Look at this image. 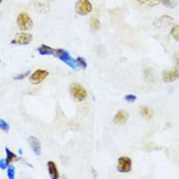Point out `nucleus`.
I'll list each match as a JSON object with an SVG mask.
<instances>
[{"label": "nucleus", "instance_id": "nucleus-3", "mask_svg": "<svg viewBox=\"0 0 179 179\" xmlns=\"http://www.w3.org/2000/svg\"><path fill=\"white\" fill-rule=\"evenodd\" d=\"M70 92L74 98L77 99L79 101H81L84 99H85L86 95H87L86 89L82 86L78 84H71Z\"/></svg>", "mask_w": 179, "mask_h": 179}, {"label": "nucleus", "instance_id": "nucleus-4", "mask_svg": "<svg viewBox=\"0 0 179 179\" xmlns=\"http://www.w3.org/2000/svg\"><path fill=\"white\" fill-rule=\"evenodd\" d=\"M92 11V4L89 0H78L76 4V11L78 14L86 15Z\"/></svg>", "mask_w": 179, "mask_h": 179}, {"label": "nucleus", "instance_id": "nucleus-2", "mask_svg": "<svg viewBox=\"0 0 179 179\" xmlns=\"http://www.w3.org/2000/svg\"><path fill=\"white\" fill-rule=\"evenodd\" d=\"M18 25L22 30H28L33 28V22L27 13L22 12L18 15L17 18Z\"/></svg>", "mask_w": 179, "mask_h": 179}, {"label": "nucleus", "instance_id": "nucleus-23", "mask_svg": "<svg viewBox=\"0 0 179 179\" xmlns=\"http://www.w3.org/2000/svg\"><path fill=\"white\" fill-rule=\"evenodd\" d=\"M29 74H30V71H28L27 72H25L24 74H20V75H18L17 76H15V77H14V80H23V79H24L27 77Z\"/></svg>", "mask_w": 179, "mask_h": 179}, {"label": "nucleus", "instance_id": "nucleus-27", "mask_svg": "<svg viewBox=\"0 0 179 179\" xmlns=\"http://www.w3.org/2000/svg\"><path fill=\"white\" fill-rule=\"evenodd\" d=\"M2 1H3V0H0V4H2Z\"/></svg>", "mask_w": 179, "mask_h": 179}, {"label": "nucleus", "instance_id": "nucleus-26", "mask_svg": "<svg viewBox=\"0 0 179 179\" xmlns=\"http://www.w3.org/2000/svg\"><path fill=\"white\" fill-rule=\"evenodd\" d=\"M18 153H19L20 155H22V154H23V151H22V149H21V148H19V149H18Z\"/></svg>", "mask_w": 179, "mask_h": 179}, {"label": "nucleus", "instance_id": "nucleus-5", "mask_svg": "<svg viewBox=\"0 0 179 179\" xmlns=\"http://www.w3.org/2000/svg\"><path fill=\"white\" fill-rule=\"evenodd\" d=\"M33 39V36L31 34L26 33H17L15 35L14 40L11 41L12 44H18V45H26L30 44Z\"/></svg>", "mask_w": 179, "mask_h": 179}, {"label": "nucleus", "instance_id": "nucleus-14", "mask_svg": "<svg viewBox=\"0 0 179 179\" xmlns=\"http://www.w3.org/2000/svg\"><path fill=\"white\" fill-rule=\"evenodd\" d=\"M143 6L154 7L162 3V0H137Z\"/></svg>", "mask_w": 179, "mask_h": 179}, {"label": "nucleus", "instance_id": "nucleus-11", "mask_svg": "<svg viewBox=\"0 0 179 179\" xmlns=\"http://www.w3.org/2000/svg\"><path fill=\"white\" fill-rule=\"evenodd\" d=\"M48 169L49 173L51 177L54 179L59 178V172H58L57 167L56 166V164L53 161H49L48 162Z\"/></svg>", "mask_w": 179, "mask_h": 179}, {"label": "nucleus", "instance_id": "nucleus-9", "mask_svg": "<svg viewBox=\"0 0 179 179\" xmlns=\"http://www.w3.org/2000/svg\"><path fill=\"white\" fill-rule=\"evenodd\" d=\"M129 117L128 112L125 111V110H120L116 115L115 116L114 118V122L115 124H124L126 122Z\"/></svg>", "mask_w": 179, "mask_h": 179}, {"label": "nucleus", "instance_id": "nucleus-28", "mask_svg": "<svg viewBox=\"0 0 179 179\" xmlns=\"http://www.w3.org/2000/svg\"><path fill=\"white\" fill-rule=\"evenodd\" d=\"M0 61H1V60H0Z\"/></svg>", "mask_w": 179, "mask_h": 179}, {"label": "nucleus", "instance_id": "nucleus-12", "mask_svg": "<svg viewBox=\"0 0 179 179\" xmlns=\"http://www.w3.org/2000/svg\"><path fill=\"white\" fill-rule=\"evenodd\" d=\"M37 51L39 54L42 55V56H45V55H54L55 49L46 45V44H41L37 49Z\"/></svg>", "mask_w": 179, "mask_h": 179}, {"label": "nucleus", "instance_id": "nucleus-21", "mask_svg": "<svg viewBox=\"0 0 179 179\" xmlns=\"http://www.w3.org/2000/svg\"><path fill=\"white\" fill-rule=\"evenodd\" d=\"M172 34L176 41H178V37H179V30H178V25H176L173 28L172 30Z\"/></svg>", "mask_w": 179, "mask_h": 179}, {"label": "nucleus", "instance_id": "nucleus-19", "mask_svg": "<svg viewBox=\"0 0 179 179\" xmlns=\"http://www.w3.org/2000/svg\"><path fill=\"white\" fill-rule=\"evenodd\" d=\"M7 176L9 179L15 178V167L13 165H9L7 168Z\"/></svg>", "mask_w": 179, "mask_h": 179}, {"label": "nucleus", "instance_id": "nucleus-6", "mask_svg": "<svg viewBox=\"0 0 179 179\" xmlns=\"http://www.w3.org/2000/svg\"><path fill=\"white\" fill-rule=\"evenodd\" d=\"M49 75V72H47L46 70H37L35 72H33L32 74L30 80L31 81V83H33L34 84H38L42 82L45 78Z\"/></svg>", "mask_w": 179, "mask_h": 179}, {"label": "nucleus", "instance_id": "nucleus-10", "mask_svg": "<svg viewBox=\"0 0 179 179\" xmlns=\"http://www.w3.org/2000/svg\"><path fill=\"white\" fill-rule=\"evenodd\" d=\"M178 77V71L177 69H173L167 71L164 74V80L166 82H172L177 80Z\"/></svg>", "mask_w": 179, "mask_h": 179}, {"label": "nucleus", "instance_id": "nucleus-17", "mask_svg": "<svg viewBox=\"0 0 179 179\" xmlns=\"http://www.w3.org/2000/svg\"><path fill=\"white\" fill-rule=\"evenodd\" d=\"M100 26H101V23H100V21L96 18H92V19L91 20V27L94 30H98L100 28Z\"/></svg>", "mask_w": 179, "mask_h": 179}, {"label": "nucleus", "instance_id": "nucleus-24", "mask_svg": "<svg viewBox=\"0 0 179 179\" xmlns=\"http://www.w3.org/2000/svg\"><path fill=\"white\" fill-rule=\"evenodd\" d=\"M136 99V96H134L133 94H129L127 96H126L125 97V100L126 101L128 102H133L135 101V100Z\"/></svg>", "mask_w": 179, "mask_h": 179}, {"label": "nucleus", "instance_id": "nucleus-1", "mask_svg": "<svg viewBox=\"0 0 179 179\" xmlns=\"http://www.w3.org/2000/svg\"><path fill=\"white\" fill-rule=\"evenodd\" d=\"M54 56L57 57L61 61L65 63V64L69 65L72 69H76L77 68V65H76L75 60H74L72 57L70 56L69 53L65 51L64 49H55Z\"/></svg>", "mask_w": 179, "mask_h": 179}, {"label": "nucleus", "instance_id": "nucleus-22", "mask_svg": "<svg viewBox=\"0 0 179 179\" xmlns=\"http://www.w3.org/2000/svg\"><path fill=\"white\" fill-rule=\"evenodd\" d=\"M162 2L167 7H171V8L174 7V3H173L172 0H162Z\"/></svg>", "mask_w": 179, "mask_h": 179}, {"label": "nucleus", "instance_id": "nucleus-13", "mask_svg": "<svg viewBox=\"0 0 179 179\" xmlns=\"http://www.w3.org/2000/svg\"><path fill=\"white\" fill-rule=\"evenodd\" d=\"M5 151H6V155H7L6 162L8 166H9L11 162L17 161L18 160L17 155L15 153H14L12 151H11L9 148L6 147V148H5Z\"/></svg>", "mask_w": 179, "mask_h": 179}, {"label": "nucleus", "instance_id": "nucleus-20", "mask_svg": "<svg viewBox=\"0 0 179 179\" xmlns=\"http://www.w3.org/2000/svg\"><path fill=\"white\" fill-rule=\"evenodd\" d=\"M0 128L5 131H8L10 129V126L9 124V123L7 122L6 121L2 119H0Z\"/></svg>", "mask_w": 179, "mask_h": 179}, {"label": "nucleus", "instance_id": "nucleus-15", "mask_svg": "<svg viewBox=\"0 0 179 179\" xmlns=\"http://www.w3.org/2000/svg\"><path fill=\"white\" fill-rule=\"evenodd\" d=\"M140 112L145 118H147V119L151 118L152 116V110L148 107H142Z\"/></svg>", "mask_w": 179, "mask_h": 179}, {"label": "nucleus", "instance_id": "nucleus-7", "mask_svg": "<svg viewBox=\"0 0 179 179\" xmlns=\"http://www.w3.org/2000/svg\"><path fill=\"white\" fill-rule=\"evenodd\" d=\"M131 165H132V162L129 157H121L118 160L117 168L120 172L126 173L131 171Z\"/></svg>", "mask_w": 179, "mask_h": 179}, {"label": "nucleus", "instance_id": "nucleus-18", "mask_svg": "<svg viewBox=\"0 0 179 179\" xmlns=\"http://www.w3.org/2000/svg\"><path fill=\"white\" fill-rule=\"evenodd\" d=\"M75 63L77 68L80 67V68H83V69H85V68H86V65H86V60L81 57H78L77 59H75Z\"/></svg>", "mask_w": 179, "mask_h": 179}, {"label": "nucleus", "instance_id": "nucleus-8", "mask_svg": "<svg viewBox=\"0 0 179 179\" xmlns=\"http://www.w3.org/2000/svg\"><path fill=\"white\" fill-rule=\"evenodd\" d=\"M28 142L30 143L32 150L37 155L41 154V143L37 138L35 136H30L28 138Z\"/></svg>", "mask_w": 179, "mask_h": 179}, {"label": "nucleus", "instance_id": "nucleus-16", "mask_svg": "<svg viewBox=\"0 0 179 179\" xmlns=\"http://www.w3.org/2000/svg\"><path fill=\"white\" fill-rule=\"evenodd\" d=\"M48 7L49 4L44 0H39L36 4V7L38 8L40 11H46V8Z\"/></svg>", "mask_w": 179, "mask_h": 179}, {"label": "nucleus", "instance_id": "nucleus-25", "mask_svg": "<svg viewBox=\"0 0 179 179\" xmlns=\"http://www.w3.org/2000/svg\"><path fill=\"white\" fill-rule=\"evenodd\" d=\"M7 167H8V165L7 164L6 159H0V168L2 170H5Z\"/></svg>", "mask_w": 179, "mask_h": 179}]
</instances>
